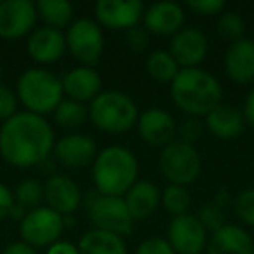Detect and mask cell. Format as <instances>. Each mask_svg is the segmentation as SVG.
<instances>
[{
	"label": "cell",
	"mask_w": 254,
	"mask_h": 254,
	"mask_svg": "<svg viewBox=\"0 0 254 254\" xmlns=\"http://www.w3.org/2000/svg\"><path fill=\"white\" fill-rule=\"evenodd\" d=\"M54 131L44 117L18 112L0 127V155L14 167H33L49 159Z\"/></svg>",
	"instance_id": "1"
},
{
	"label": "cell",
	"mask_w": 254,
	"mask_h": 254,
	"mask_svg": "<svg viewBox=\"0 0 254 254\" xmlns=\"http://www.w3.org/2000/svg\"><path fill=\"white\" fill-rule=\"evenodd\" d=\"M171 96L181 112L190 117H205L221 105L223 89L219 80L200 68H181L171 82Z\"/></svg>",
	"instance_id": "2"
},
{
	"label": "cell",
	"mask_w": 254,
	"mask_h": 254,
	"mask_svg": "<svg viewBox=\"0 0 254 254\" xmlns=\"http://www.w3.org/2000/svg\"><path fill=\"white\" fill-rule=\"evenodd\" d=\"M138 159L126 146H106L92 164V181L101 195L124 197L138 181Z\"/></svg>",
	"instance_id": "3"
},
{
	"label": "cell",
	"mask_w": 254,
	"mask_h": 254,
	"mask_svg": "<svg viewBox=\"0 0 254 254\" xmlns=\"http://www.w3.org/2000/svg\"><path fill=\"white\" fill-rule=\"evenodd\" d=\"M89 117L99 131L122 134L138 124V106L126 92H99L89 106Z\"/></svg>",
	"instance_id": "4"
},
{
	"label": "cell",
	"mask_w": 254,
	"mask_h": 254,
	"mask_svg": "<svg viewBox=\"0 0 254 254\" xmlns=\"http://www.w3.org/2000/svg\"><path fill=\"white\" fill-rule=\"evenodd\" d=\"M61 78L42 68H30L23 71L18 80V98L26 112L44 117L53 113L63 101Z\"/></svg>",
	"instance_id": "5"
},
{
	"label": "cell",
	"mask_w": 254,
	"mask_h": 254,
	"mask_svg": "<svg viewBox=\"0 0 254 254\" xmlns=\"http://www.w3.org/2000/svg\"><path fill=\"white\" fill-rule=\"evenodd\" d=\"M85 205L96 230L115 233L119 237L129 235L132 232L134 219L127 209L124 197L101 195L98 190H92L85 195Z\"/></svg>",
	"instance_id": "6"
},
{
	"label": "cell",
	"mask_w": 254,
	"mask_h": 254,
	"mask_svg": "<svg viewBox=\"0 0 254 254\" xmlns=\"http://www.w3.org/2000/svg\"><path fill=\"white\" fill-rule=\"evenodd\" d=\"M159 166L164 178L169 180L171 185H180V187L193 183L202 169L200 155L195 146L181 141H173L164 146Z\"/></svg>",
	"instance_id": "7"
},
{
	"label": "cell",
	"mask_w": 254,
	"mask_h": 254,
	"mask_svg": "<svg viewBox=\"0 0 254 254\" xmlns=\"http://www.w3.org/2000/svg\"><path fill=\"white\" fill-rule=\"evenodd\" d=\"M63 216L46 205L28 211L21 223H19V233L23 242L35 247H47L58 242L60 235L63 233Z\"/></svg>",
	"instance_id": "8"
},
{
	"label": "cell",
	"mask_w": 254,
	"mask_h": 254,
	"mask_svg": "<svg viewBox=\"0 0 254 254\" xmlns=\"http://www.w3.org/2000/svg\"><path fill=\"white\" fill-rule=\"evenodd\" d=\"M66 47L70 53L84 63V66H94L105 49V37L99 25L92 19L82 18L73 21L66 32Z\"/></svg>",
	"instance_id": "9"
},
{
	"label": "cell",
	"mask_w": 254,
	"mask_h": 254,
	"mask_svg": "<svg viewBox=\"0 0 254 254\" xmlns=\"http://www.w3.org/2000/svg\"><path fill=\"white\" fill-rule=\"evenodd\" d=\"M167 242L176 254H200L207 246V230L197 216L187 212L169 223Z\"/></svg>",
	"instance_id": "10"
},
{
	"label": "cell",
	"mask_w": 254,
	"mask_h": 254,
	"mask_svg": "<svg viewBox=\"0 0 254 254\" xmlns=\"http://www.w3.org/2000/svg\"><path fill=\"white\" fill-rule=\"evenodd\" d=\"M99 25L112 30H131L138 26L145 14V5L139 0H99L94 5Z\"/></svg>",
	"instance_id": "11"
},
{
	"label": "cell",
	"mask_w": 254,
	"mask_h": 254,
	"mask_svg": "<svg viewBox=\"0 0 254 254\" xmlns=\"http://www.w3.org/2000/svg\"><path fill=\"white\" fill-rule=\"evenodd\" d=\"M37 21V7L30 0H4L0 2V37L21 39L32 32Z\"/></svg>",
	"instance_id": "12"
},
{
	"label": "cell",
	"mask_w": 254,
	"mask_h": 254,
	"mask_svg": "<svg viewBox=\"0 0 254 254\" xmlns=\"http://www.w3.org/2000/svg\"><path fill=\"white\" fill-rule=\"evenodd\" d=\"M54 157L61 166L68 169H84L94 164L98 157V146L87 134H66L54 145Z\"/></svg>",
	"instance_id": "13"
},
{
	"label": "cell",
	"mask_w": 254,
	"mask_h": 254,
	"mask_svg": "<svg viewBox=\"0 0 254 254\" xmlns=\"http://www.w3.org/2000/svg\"><path fill=\"white\" fill-rule=\"evenodd\" d=\"M44 198L47 207L61 216H70L80 207L82 191L66 174H53L44 183Z\"/></svg>",
	"instance_id": "14"
},
{
	"label": "cell",
	"mask_w": 254,
	"mask_h": 254,
	"mask_svg": "<svg viewBox=\"0 0 254 254\" xmlns=\"http://www.w3.org/2000/svg\"><path fill=\"white\" fill-rule=\"evenodd\" d=\"M169 53L181 68H198L207 54V37L197 28H181L171 40Z\"/></svg>",
	"instance_id": "15"
},
{
	"label": "cell",
	"mask_w": 254,
	"mask_h": 254,
	"mask_svg": "<svg viewBox=\"0 0 254 254\" xmlns=\"http://www.w3.org/2000/svg\"><path fill=\"white\" fill-rule=\"evenodd\" d=\"M136 126H138L139 136L153 146H167L169 143H173L178 127L173 115L162 108L145 110L139 115Z\"/></svg>",
	"instance_id": "16"
},
{
	"label": "cell",
	"mask_w": 254,
	"mask_h": 254,
	"mask_svg": "<svg viewBox=\"0 0 254 254\" xmlns=\"http://www.w3.org/2000/svg\"><path fill=\"white\" fill-rule=\"evenodd\" d=\"M143 23H145L146 32L160 37H174L183 28V7L176 2H157L145 11Z\"/></svg>",
	"instance_id": "17"
},
{
	"label": "cell",
	"mask_w": 254,
	"mask_h": 254,
	"mask_svg": "<svg viewBox=\"0 0 254 254\" xmlns=\"http://www.w3.org/2000/svg\"><path fill=\"white\" fill-rule=\"evenodd\" d=\"M28 54L33 61L42 64H49L58 61L66 51V37L61 30L42 26L32 32L26 44Z\"/></svg>",
	"instance_id": "18"
},
{
	"label": "cell",
	"mask_w": 254,
	"mask_h": 254,
	"mask_svg": "<svg viewBox=\"0 0 254 254\" xmlns=\"http://www.w3.org/2000/svg\"><path fill=\"white\" fill-rule=\"evenodd\" d=\"M63 92L68 99L78 103L92 101L101 92V77L92 66H78L70 70L63 78Z\"/></svg>",
	"instance_id": "19"
},
{
	"label": "cell",
	"mask_w": 254,
	"mask_h": 254,
	"mask_svg": "<svg viewBox=\"0 0 254 254\" xmlns=\"http://www.w3.org/2000/svg\"><path fill=\"white\" fill-rule=\"evenodd\" d=\"M225 70L237 84L254 80V40L240 39L228 47L225 54Z\"/></svg>",
	"instance_id": "20"
},
{
	"label": "cell",
	"mask_w": 254,
	"mask_h": 254,
	"mask_svg": "<svg viewBox=\"0 0 254 254\" xmlns=\"http://www.w3.org/2000/svg\"><path fill=\"white\" fill-rule=\"evenodd\" d=\"M207 254H254V240L240 226L225 225L212 233Z\"/></svg>",
	"instance_id": "21"
},
{
	"label": "cell",
	"mask_w": 254,
	"mask_h": 254,
	"mask_svg": "<svg viewBox=\"0 0 254 254\" xmlns=\"http://www.w3.org/2000/svg\"><path fill=\"white\" fill-rule=\"evenodd\" d=\"M205 127L219 139H233L242 134L246 120L240 110L230 105H218L205 115Z\"/></svg>",
	"instance_id": "22"
},
{
	"label": "cell",
	"mask_w": 254,
	"mask_h": 254,
	"mask_svg": "<svg viewBox=\"0 0 254 254\" xmlns=\"http://www.w3.org/2000/svg\"><path fill=\"white\" fill-rule=\"evenodd\" d=\"M126 205L132 219H145L157 211L160 204V190L148 180H138L127 191Z\"/></svg>",
	"instance_id": "23"
},
{
	"label": "cell",
	"mask_w": 254,
	"mask_h": 254,
	"mask_svg": "<svg viewBox=\"0 0 254 254\" xmlns=\"http://www.w3.org/2000/svg\"><path fill=\"white\" fill-rule=\"evenodd\" d=\"M77 247L80 254H127L122 237L96 228L84 233Z\"/></svg>",
	"instance_id": "24"
},
{
	"label": "cell",
	"mask_w": 254,
	"mask_h": 254,
	"mask_svg": "<svg viewBox=\"0 0 254 254\" xmlns=\"http://www.w3.org/2000/svg\"><path fill=\"white\" fill-rule=\"evenodd\" d=\"M37 16L49 28H68L73 18V5L66 0H39L35 4Z\"/></svg>",
	"instance_id": "25"
},
{
	"label": "cell",
	"mask_w": 254,
	"mask_h": 254,
	"mask_svg": "<svg viewBox=\"0 0 254 254\" xmlns=\"http://www.w3.org/2000/svg\"><path fill=\"white\" fill-rule=\"evenodd\" d=\"M146 71L150 73V77L159 82H173L180 73V64L171 56V53L155 51L146 60Z\"/></svg>",
	"instance_id": "26"
},
{
	"label": "cell",
	"mask_w": 254,
	"mask_h": 254,
	"mask_svg": "<svg viewBox=\"0 0 254 254\" xmlns=\"http://www.w3.org/2000/svg\"><path fill=\"white\" fill-rule=\"evenodd\" d=\"M54 122L64 129H77L87 120L89 108L84 103L73 101V99H63L53 112Z\"/></svg>",
	"instance_id": "27"
},
{
	"label": "cell",
	"mask_w": 254,
	"mask_h": 254,
	"mask_svg": "<svg viewBox=\"0 0 254 254\" xmlns=\"http://www.w3.org/2000/svg\"><path fill=\"white\" fill-rule=\"evenodd\" d=\"M160 202H162L164 209L176 218V216H183L188 212L190 193H188L187 188L180 187V185H167L160 193Z\"/></svg>",
	"instance_id": "28"
},
{
	"label": "cell",
	"mask_w": 254,
	"mask_h": 254,
	"mask_svg": "<svg viewBox=\"0 0 254 254\" xmlns=\"http://www.w3.org/2000/svg\"><path fill=\"white\" fill-rule=\"evenodd\" d=\"M42 200H44V187L37 180L21 181L14 191V202L23 205L26 211L40 207Z\"/></svg>",
	"instance_id": "29"
},
{
	"label": "cell",
	"mask_w": 254,
	"mask_h": 254,
	"mask_svg": "<svg viewBox=\"0 0 254 254\" xmlns=\"http://www.w3.org/2000/svg\"><path fill=\"white\" fill-rule=\"evenodd\" d=\"M218 32L223 39L232 40L233 44L237 40L244 39L246 25H244V19L237 12H223L218 19Z\"/></svg>",
	"instance_id": "30"
},
{
	"label": "cell",
	"mask_w": 254,
	"mask_h": 254,
	"mask_svg": "<svg viewBox=\"0 0 254 254\" xmlns=\"http://www.w3.org/2000/svg\"><path fill=\"white\" fill-rule=\"evenodd\" d=\"M198 221L204 225V228L207 230V232H218L219 228H223V226L226 225V216H225V211H223L221 207H218V205L212 202V204H205L202 205L200 212H198Z\"/></svg>",
	"instance_id": "31"
},
{
	"label": "cell",
	"mask_w": 254,
	"mask_h": 254,
	"mask_svg": "<svg viewBox=\"0 0 254 254\" xmlns=\"http://www.w3.org/2000/svg\"><path fill=\"white\" fill-rule=\"evenodd\" d=\"M235 212L246 225L254 226V187L247 188L237 195Z\"/></svg>",
	"instance_id": "32"
},
{
	"label": "cell",
	"mask_w": 254,
	"mask_h": 254,
	"mask_svg": "<svg viewBox=\"0 0 254 254\" xmlns=\"http://www.w3.org/2000/svg\"><path fill=\"white\" fill-rule=\"evenodd\" d=\"M202 129H204V126H202L195 117H188V119H185L183 122L176 127V134L180 136L178 141L193 146L195 143L198 141V138L202 136Z\"/></svg>",
	"instance_id": "33"
},
{
	"label": "cell",
	"mask_w": 254,
	"mask_h": 254,
	"mask_svg": "<svg viewBox=\"0 0 254 254\" xmlns=\"http://www.w3.org/2000/svg\"><path fill=\"white\" fill-rule=\"evenodd\" d=\"M18 113V94L12 89L0 84V120L7 122Z\"/></svg>",
	"instance_id": "34"
},
{
	"label": "cell",
	"mask_w": 254,
	"mask_h": 254,
	"mask_svg": "<svg viewBox=\"0 0 254 254\" xmlns=\"http://www.w3.org/2000/svg\"><path fill=\"white\" fill-rule=\"evenodd\" d=\"M136 254H176L167 239L162 237H152V239L143 240L136 249Z\"/></svg>",
	"instance_id": "35"
},
{
	"label": "cell",
	"mask_w": 254,
	"mask_h": 254,
	"mask_svg": "<svg viewBox=\"0 0 254 254\" xmlns=\"http://www.w3.org/2000/svg\"><path fill=\"white\" fill-rule=\"evenodd\" d=\"M187 5L200 16L221 14L223 9H225V2L223 0H190V2H187Z\"/></svg>",
	"instance_id": "36"
},
{
	"label": "cell",
	"mask_w": 254,
	"mask_h": 254,
	"mask_svg": "<svg viewBox=\"0 0 254 254\" xmlns=\"http://www.w3.org/2000/svg\"><path fill=\"white\" fill-rule=\"evenodd\" d=\"M126 42L134 51H143L148 46V32H146L145 26L143 28L141 26H134V28L126 32Z\"/></svg>",
	"instance_id": "37"
},
{
	"label": "cell",
	"mask_w": 254,
	"mask_h": 254,
	"mask_svg": "<svg viewBox=\"0 0 254 254\" xmlns=\"http://www.w3.org/2000/svg\"><path fill=\"white\" fill-rule=\"evenodd\" d=\"M12 205H14V193L4 183H0V219L7 218Z\"/></svg>",
	"instance_id": "38"
},
{
	"label": "cell",
	"mask_w": 254,
	"mask_h": 254,
	"mask_svg": "<svg viewBox=\"0 0 254 254\" xmlns=\"http://www.w3.org/2000/svg\"><path fill=\"white\" fill-rule=\"evenodd\" d=\"M46 254H80L78 253V247L73 246L71 242H64V240H58L56 244L47 249Z\"/></svg>",
	"instance_id": "39"
},
{
	"label": "cell",
	"mask_w": 254,
	"mask_h": 254,
	"mask_svg": "<svg viewBox=\"0 0 254 254\" xmlns=\"http://www.w3.org/2000/svg\"><path fill=\"white\" fill-rule=\"evenodd\" d=\"M242 115H244L246 124H249L251 127H254V89L247 94L246 101H244Z\"/></svg>",
	"instance_id": "40"
},
{
	"label": "cell",
	"mask_w": 254,
	"mask_h": 254,
	"mask_svg": "<svg viewBox=\"0 0 254 254\" xmlns=\"http://www.w3.org/2000/svg\"><path fill=\"white\" fill-rule=\"evenodd\" d=\"M2 254H37L35 249L32 246H28L26 242H12L11 246H7Z\"/></svg>",
	"instance_id": "41"
},
{
	"label": "cell",
	"mask_w": 254,
	"mask_h": 254,
	"mask_svg": "<svg viewBox=\"0 0 254 254\" xmlns=\"http://www.w3.org/2000/svg\"><path fill=\"white\" fill-rule=\"evenodd\" d=\"M26 214H28V211H26V209L23 207V205H19L18 202H14V205H12L11 212H9V216H11V218L19 219V221H23Z\"/></svg>",
	"instance_id": "42"
},
{
	"label": "cell",
	"mask_w": 254,
	"mask_h": 254,
	"mask_svg": "<svg viewBox=\"0 0 254 254\" xmlns=\"http://www.w3.org/2000/svg\"><path fill=\"white\" fill-rule=\"evenodd\" d=\"M230 202V193L226 190H219L218 191V195H216V198H214V204L218 205V207H221V209H225V205Z\"/></svg>",
	"instance_id": "43"
},
{
	"label": "cell",
	"mask_w": 254,
	"mask_h": 254,
	"mask_svg": "<svg viewBox=\"0 0 254 254\" xmlns=\"http://www.w3.org/2000/svg\"><path fill=\"white\" fill-rule=\"evenodd\" d=\"M53 166L54 164L51 162L49 159H46L42 164H39V169H40V173H51V171H53Z\"/></svg>",
	"instance_id": "44"
},
{
	"label": "cell",
	"mask_w": 254,
	"mask_h": 254,
	"mask_svg": "<svg viewBox=\"0 0 254 254\" xmlns=\"http://www.w3.org/2000/svg\"><path fill=\"white\" fill-rule=\"evenodd\" d=\"M73 223H75L73 214H70V216H63V225H64V228H70V226H73Z\"/></svg>",
	"instance_id": "45"
},
{
	"label": "cell",
	"mask_w": 254,
	"mask_h": 254,
	"mask_svg": "<svg viewBox=\"0 0 254 254\" xmlns=\"http://www.w3.org/2000/svg\"><path fill=\"white\" fill-rule=\"evenodd\" d=\"M0 77H2V64H0Z\"/></svg>",
	"instance_id": "46"
}]
</instances>
